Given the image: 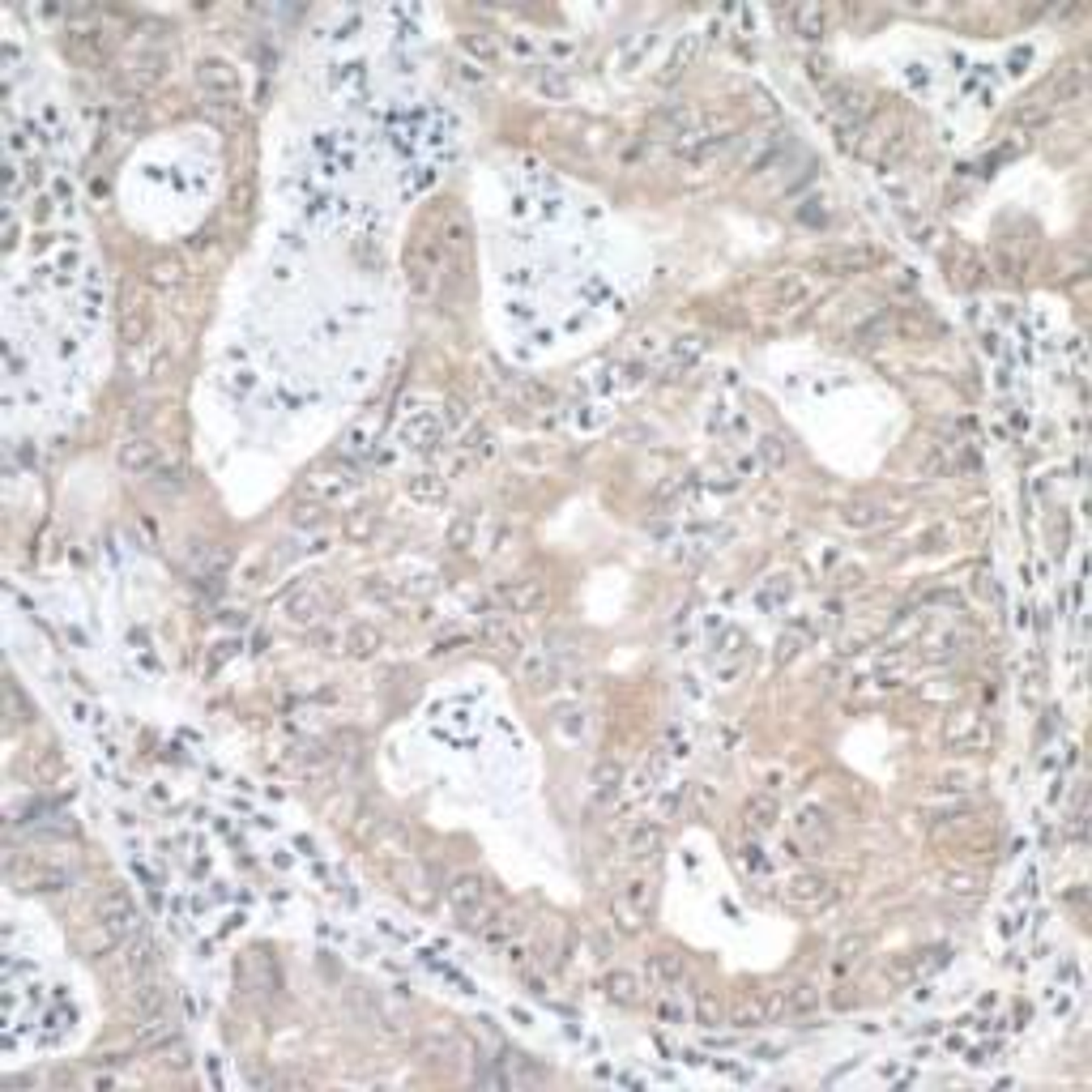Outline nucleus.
Listing matches in <instances>:
<instances>
[{"label": "nucleus", "mask_w": 1092, "mask_h": 1092, "mask_svg": "<svg viewBox=\"0 0 1092 1092\" xmlns=\"http://www.w3.org/2000/svg\"><path fill=\"white\" fill-rule=\"evenodd\" d=\"M448 905H452V913L461 918V922H469V926H478L487 913H491V901H487V883L478 879V875H457L452 883H448Z\"/></svg>", "instance_id": "obj_1"}, {"label": "nucleus", "mask_w": 1092, "mask_h": 1092, "mask_svg": "<svg viewBox=\"0 0 1092 1092\" xmlns=\"http://www.w3.org/2000/svg\"><path fill=\"white\" fill-rule=\"evenodd\" d=\"M196 86H201V94L227 103V99L239 94V73H235V64H227V60H201L196 64Z\"/></svg>", "instance_id": "obj_2"}, {"label": "nucleus", "mask_w": 1092, "mask_h": 1092, "mask_svg": "<svg viewBox=\"0 0 1092 1092\" xmlns=\"http://www.w3.org/2000/svg\"><path fill=\"white\" fill-rule=\"evenodd\" d=\"M444 265V252L431 244V239H419L415 248H410V256H405V269H410V291L415 295H427L431 291V278H436V269Z\"/></svg>", "instance_id": "obj_3"}, {"label": "nucleus", "mask_w": 1092, "mask_h": 1092, "mask_svg": "<svg viewBox=\"0 0 1092 1092\" xmlns=\"http://www.w3.org/2000/svg\"><path fill=\"white\" fill-rule=\"evenodd\" d=\"M99 926H107V930L120 934V939H128V934L136 930V905L128 901L124 887H111V892L99 901Z\"/></svg>", "instance_id": "obj_4"}, {"label": "nucleus", "mask_w": 1092, "mask_h": 1092, "mask_svg": "<svg viewBox=\"0 0 1092 1092\" xmlns=\"http://www.w3.org/2000/svg\"><path fill=\"white\" fill-rule=\"evenodd\" d=\"M120 465L128 469V474H150L154 465H158V448H154V440L150 436H132L124 448H120Z\"/></svg>", "instance_id": "obj_5"}, {"label": "nucleus", "mask_w": 1092, "mask_h": 1092, "mask_svg": "<svg viewBox=\"0 0 1092 1092\" xmlns=\"http://www.w3.org/2000/svg\"><path fill=\"white\" fill-rule=\"evenodd\" d=\"M645 969H649V982L661 986V990L682 986V956H674V951H653L645 961Z\"/></svg>", "instance_id": "obj_6"}, {"label": "nucleus", "mask_w": 1092, "mask_h": 1092, "mask_svg": "<svg viewBox=\"0 0 1092 1092\" xmlns=\"http://www.w3.org/2000/svg\"><path fill=\"white\" fill-rule=\"evenodd\" d=\"M785 897H790L794 905H824L832 892H828V879H819V875H794V879L785 883Z\"/></svg>", "instance_id": "obj_7"}, {"label": "nucleus", "mask_w": 1092, "mask_h": 1092, "mask_svg": "<svg viewBox=\"0 0 1092 1092\" xmlns=\"http://www.w3.org/2000/svg\"><path fill=\"white\" fill-rule=\"evenodd\" d=\"M742 815H747L751 832H768V828L777 824L781 806H777V798H773V794H756V798H751V802L742 806Z\"/></svg>", "instance_id": "obj_8"}, {"label": "nucleus", "mask_w": 1092, "mask_h": 1092, "mask_svg": "<svg viewBox=\"0 0 1092 1092\" xmlns=\"http://www.w3.org/2000/svg\"><path fill=\"white\" fill-rule=\"evenodd\" d=\"M828 811H819V806H802L798 811V819H794V832L802 837V841H811V845H819V841H828Z\"/></svg>", "instance_id": "obj_9"}, {"label": "nucleus", "mask_w": 1092, "mask_h": 1092, "mask_svg": "<svg viewBox=\"0 0 1092 1092\" xmlns=\"http://www.w3.org/2000/svg\"><path fill=\"white\" fill-rule=\"evenodd\" d=\"M657 845H661V828H657V824H636V828L628 832V854H632L636 862L653 858Z\"/></svg>", "instance_id": "obj_10"}, {"label": "nucleus", "mask_w": 1092, "mask_h": 1092, "mask_svg": "<svg viewBox=\"0 0 1092 1092\" xmlns=\"http://www.w3.org/2000/svg\"><path fill=\"white\" fill-rule=\"evenodd\" d=\"M461 47H465L474 60H478V68H483V64H495V60H500V43H495L487 30H469V35H461Z\"/></svg>", "instance_id": "obj_11"}, {"label": "nucleus", "mask_w": 1092, "mask_h": 1092, "mask_svg": "<svg viewBox=\"0 0 1092 1092\" xmlns=\"http://www.w3.org/2000/svg\"><path fill=\"white\" fill-rule=\"evenodd\" d=\"M602 986H606V994H610L614 1003H624V1007H632V1003L645 998V994H640V982H636L632 973H624V969H619V973H610Z\"/></svg>", "instance_id": "obj_12"}, {"label": "nucleus", "mask_w": 1092, "mask_h": 1092, "mask_svg": "<svg viewBox=\"0 0 1092 1092\" xmlns=\"http://www.w3.org/2000/svg\"><path fill=\"white\" fill-rule=\"evenodd\" d=\"M841 521H845L849 529H875V525H883L887 517H883V508H879V504H866V500H858V504H849V508L841 512Z\"/></svg>", "instance_id": "obj_13"}, {"label": "nucleus", "mask_w": 1092, "mask_h": 1092, "mask_svg": "<svg viewBox=\"0 0 1092 1092\" xmlns=\"http://www.w3.org/2000/svg\"><path fill=\"white\" fill-rule=\"evenodd\" d=\"M500 597H504L512 610H525V606L542 602V585H538V581H512V585H500Z\"/></svg>", "instance_id": "obj_14"}, {"label": "nucleus", "mask_w": 1092, "mask_h": 1092, "mask_svg": "<svg viewBox=\"0 0 1092 1092\" xmlns=\"http://www.w3.org/2000/svg\"><path fill=\"white\" fill-rule=\"evenodd\" d=\"M764 1020H768V1003L764 998H742L738 1011L730 1015L734 1029H756V1024H764Z\"/></svg>", "instance_id": "obj_15"}, {"label": "nucleus", "mask_w": 1092, "mask_h": 1092, "mask_svg": "<svg viewBox=\"0 0 1092 1092\" xmlns=\"http://www.w3.org/2000/svg\"><path fill=\"white\" fill-rule=\"evenodd\" d=\"M26 883H30V892H60V887H64L68 879H64V870H56V866H43V862H39V866H30V870H26Z\"/></svg>", "instance_id": "obj_16"}, {"label": "nucleus", "mask_w": 1092, "mask_h": 1092, "mask_svg": "<svg viewBox=\"0 0 1092 1092\" xmlns=\"http://www.w3.org/2000/svg\"><path fill=\"white\" fill-rule=\"evenodd\" d=\"M163 986H154V982H136V998H132V1007H136V1015H158L163 1011Z\"/></svg>", "instance_id": "obj_17"}, {"label": "nucleus", "mask_w": 1092, "mask_h": 1092, "mask_svg": "<svg viewBox=\"0 0 1092 1092\" xmlns=\"http://www.w3.org/2000/svg\"><path fill=\"white\" fill-rule=\"evenodd\" d=\"M790 18L798 22V35H806V39L824 35V9L819 5H798V9H790Z\"/></svg>", "instance_id": "obj_18"}, {"label": "nucleus", "mask_w": 1092, "mask_h": 1092, "mask_svg": "<svg viewBox=\"0 0 1092 1092\" xmlns=\"http://www.w3.org/2000/svg\"><path fill=\"white\" fill-rule=\"evenodd\" d=\"M555 678H559V670L546 657H525V682L529 688H555Z\"/></svg>", "instance_id": "obj_19"}, {"label": "nucleus", "mask_w": 1092, "mask_h": 1092, "mask_svg": "<svg viewBox=\"0 0 1092 1092\" xmlns=\"http://www.w3.org/2000/svg\"><path fill=\"white\" fill-rule=\"evenodd\" d=\"M692 60H696V39H688V43H678V47H674V56L666 60V73H661L657 82H661V86H670V82H674V78H678V73H682V68H688Z\"/></svg>", "instance_id": "obj_20"}, {"label": "nucleus", "mask_w": 1092, "mask_h": 1092, "mask_svg": "<svg viewBox=\"0 0 1092 1092\" xmlns=\"http://www.w3.org/2000/svg\"><path fill=\"white\" fill-rule=\"evenodd\" d=\"M376 645H380V636H376V628H367V624H355V628L346 632L351 657H367V653H376Z\"/></svg>", "instance_id": "obj_21"}, {"label": "nucleus", "mask_w": 1092, "mask_h": 1092, "mask_svg": "<svg viewBox=\"0 0 1092 1092\" xmlns=\"http://www.w3.org/2000/svg\"><path fill=\"white\" fill-rule=\"evenodd\" d=\"M721 1020H725V1007H721L709 990H700V994H696V1024H700V1029H717Z\"/></svg>", "instance_id": "obj_22"}, {"label": "nucleus", "mask_w": 1092, "mask_h": 1092, "mask_svg": "<svg viewBox=\"0 0 1092 1092\" xmlns=\"http://www.w3.org/2000/svg\"><path fill=\"white\" fill-rule=\"evenodd\" d=\"M870 260V252H837V256H824L819 260V269L824 273H854V269H862Z\"/></svg>", "instance_id": "obj_23"}, {"label": "nucleus", "mask_w": 1092, "mask_h": 1092, "mask_svg": "<svg viewBox=\"0 0 1092 1092\" xmlns=\"http://www.w3.org/2000/svg\"><path fill=\"white\" fill-rule=\"evenodd\" d=\"M619 781H624V768L606 760V764L593 773V790H597V798H610L614 790H619Z\"/></svg>", "instance_id": "obj_24"}, {"label": "nucleus", "mask_w": 1092, "mask_h": 1092, "mask_svg": "<svg viewBox=\"0 0 1092 1092\" xmlns=\"http://www.w3.org/2000/svg\"><path fill=\"white\" fill-rule=\"evenodd\" d=\"M316 614H320V593H316V589H312V593H299V597L291 602V619L303 624V619H316Z\"/></svg>", "instance_id": "obj_25"}, {"label": "nucleus", "mask_w": 1092, "mask_h": 1092, "mask_svg": "<svg viewBox=\"0 0 1092 1092\" xmlns=\"http://www.w3.org/2000/svg\"><path fill=\"white\" fill-rule=\"evenodd\" d=\"M538 90H542V94H551V99H568L572 86H568V78H559V73H551V68H546V73L538 78Z\"/></svg>", "instance_id": "obj_26"}, {"label": "nucleus", "mask_w": 1092, "mask_h": 1092, "mask_svg": "<svg viewBox=\"0 0 1092 1092\" xmlns=\"http://www.w3.org/2000/svg\"><path fill=\"white\" fill-rule=\"evenodd\" d=\"M653 1011H657V1020H666V1024H682V1020H688V1011H682L678 1003H657Z\"/></svg>", "instance_id": "obj_27"}, {"label": "nucleus", "mask_w": 1092, "mask_h": 1092, "mask_svg": "<svg viewBox=\"0 0 1092 1092\" xmlns=\"http://www.w3.org/2000/svg\"><path fill=\"white\" fill-rule=\"evenodd\" d=\"M858 951H866V939H862V934H858V939H845V943H841V965H845V961H858Z\"/></svg>", "instance_id": "obj_28"}, {"label": "nucleus", "mask_w": 1092, "mask_h": 1092, "mask_svg": "<svg viewBox=\"0 0 1092 1092\" xmlns=\"http://www.w3.org/2000/svg\"><path fill=\"white\" fill-rule=\"evenodd\" d=\"M175 273H179L175 265H154V273H150V282H154V286H167V282H175Z\"/></svg>", "instance_id": "obj_29"}, {"label": "nucleus", "mask_w": 1092, "mask_h": 1092, "mask_svg": "<svg viewBox=\"0 0 1092 1092\" xmlns=\"http://www.w3.org/2000/svg\"><path fill=\"white\" fill-rule=\"evenodd\" d=\"M448 538H452V546H457V551H465V542H469V521H457Z\"/></svg>", "instance_id": "obj_30"}, {"label": "nucleus", "mask_w": 1092, "mask_h": 1092, "mask_svg": "<svg viewBox=\"0 0 1092 1092\" xmlns=\"http://www.w3.org/2000/svg\"><path fill=\"white\" fill-rule=\"evenodd\" d=\"M551 51H555V56H572V51H576V43H572V39H555V43H551Z\"/></svg>", "instance_id": "obj_31"}, {"label": "nucleus", "mask_w": 1092, "mask_h": 1092, "mask_svg": "<svg viewBox=\"0 0 1092 1092\" xmlns=\"http://www.w3.org/2000/svg\"><path fill=\"white\" fill-rule=\"evenodd\" d=\"M461 78H465V82H483L487 73H483V68H474V64H461Z\"/></svg>", "instance_id": "obj_32"}]
</instances>
